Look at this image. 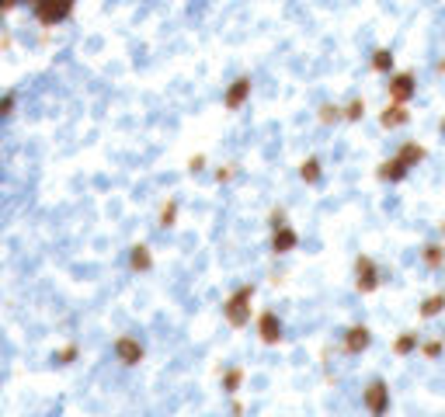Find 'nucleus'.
<instances>
[{
  "instance_id": "obj_4",
  "label": "nucleus",
  "mask_w": 445,
  "mask_h": 417,
  "mask_svg": "<svg viewBox=\"0 0 445 417\" xmlns=\"http://www.w3.org/2000/svg\"><path fill=\"white\" fill-rule=\"evenodd\" d=\"M386 91H389V104H407L418 91V80H414V73H393Z\"/></svg>"
},
{
  "instance_id": "obj_18",
  "label": "nucleus",
  "mask_w": 445,
  "mask_h": 417,
  "mask_svg": "<svg viewBox=\"0 0 445 417\" xmlns=\"http://www.w3.org/2000/svg\"><path fill=\"white\" fill-rule=\"evenodd\" d=\"M369 63H372L376 73H389V70H393V52H389V49H376Z\"/></svg>"
},
{
  "instance_id": "obj_9",
  "label": "nucleus",
  "mask_w": 445,
  "mask_h": 417,
  "mask_svg": "<svg viewBox=\"0 0 445 417\" xmlns=\"http://www.w3.org/2000/svg\"><path fill=\"white\" fill-rule=\"evenodd\" d=\"M115 355H119L122 365H136V361L143 358V344H139L136 337H119V341H115Z\"/></svg>"
},
{
  "instance_id": "obj_19",
  "label": "nucleus",
  "mask_w": 445,
  "mask_h": 417,
  "mask_svg": "<svg viewBox=\"0 0 445 417\" xmlns=\"http://www.w3.org/2000/svg\"><path fill=\"white\" fill-rule=\"evenodd\" d=\"M299 174H303V181H306V184H317V181H320V174H323V167H320L317 156H310V160L303 164V171H299Z\"/></svg>"
},
{
  "instance_id": "obj_14",
  "label": "nucleus",
  "mask_w": 445,
  "mask_h": 417,
  "mask_svg": "<svg viewBox=\"0 0 445 417\" xmlns=\"http://www.w3.org/2000/svg\"><path fill=\"white\" fill-rule=\"evenodd\" d=\"M296 240H299V237H296V230H289V226H278V230H275V240H271V250H275V254H289V250L296 247Z\"/></svg>"
},
{
  "instance_id": "obj_12",
  "label": "nucleus",
  "mask_w": 445,
  "mask_h": 417,
  "mask_svg": "<svg viewBox=\"0 0 445 417\" xmlns=\"http://www.w3.org/2000/svg\"><path fill=\"white\" fill-rule=\"evenodd\" d=\"M397 156H400L407 167H418V164L428 160V146H424V143H404V146L397 150Z\"/></svg>"
},
{
  "instance_id": "obj_15",
  "label": "nucleus",
  "mask_w": 445,
  "mask_h": 417,
  "mask_svg": "<svg viewBox=\"0 0 445 417\" xmlns=\"http://www.w3.org/2000/svg\"><path fill=\"white\" fill-rule=\"evenodd\" d=\"M421 348V337L414 334V331H404V334H397V341H393V355H411V351H418Z\"/></svg>"
},
{
  "instance_id": "obj_3",
  "label": "nucleus",
  "mask_w": 445,
  "mask_h": 417,
  "mask_svg": "<svg viewBox=\"0 0 445 417\" xmlns=\"http://www.w3.org/2000/svg\"><path fill=\"white\" fill-rule=\"evenodd\" d=\"M362 400H365V410H369L372 417H383V414L389 410V386H386L383 379H376V383L365 386Z\"/></svg>"
},
{
  "instance_id": "obj_21",
  "label": "nucleus",
  "mask_w": 445,
  "mask_h": 417,
  "mask_svg": "<svg viewBox=\"0 0 445 417\" xmlns=\"http://www.w3.org/2000/svg\"><path fill=\"white\" fill-rule=\"evenodd\" d=\"M442 351H445V341H435V337H431V341H421V355H424V358L435 361V358H442Z\"/></svg>"
},
{
  "instance_id": "obj_16",
  "label": "nucleus",
  "mask_w": 445,
  "mask_h": 417,
  "mask_svg": "<svg viewBox=\"0 0 445 417\" xmlns=\"http://www.w3.org/2000/svg\"><path fill=\"white\" fill-rule=\"evenodd\" d=\"M421 261H424L428 268H442L445 265V247L442 243H424L421 247Z\"/></svg>"
},
{
  "instance_id": "obj_7",
  "label": "nucleus",
  "mask_w": 445,
  "mask_h": 417,
  "mask_svg": "<svg viewBox=\"0 0 445 417\" xmlns=\"http://www.w3.org/2000/svg\"><path fill=\"white\" fill-rule=\"evenodd\" d=\"M369 344H372V334H369V327H352V331H345V341H341V348H345L348 355H362Z\"/></svg>"
},
{
  "instance_id": "obj_23",
  "label": "nucleus",
  "mask_w": 445,
  "mask_h": 417,
  "mask_svg": "<svg viewBox=\"0 0 445 417\" xmlns=\"http://www.w3.org/2000/svg\"><path fill=\"white\" fill-rule=\"evenodd\" d=\"M174 216H178V202H167V205L160 208V226H171Z\"/></svg>"
},
{
  "instance_id": "obj_10",
  "label": "nucleus",
  "mask_w": 445,
  "mask_h": 417,
  "mask_svg": "<svg viewBox=\"0 0 445 417\" xmlns=\"http://www.w3.org/2000/svg\"><path fill=\"white\" fill-rule=\"evenodd\" d=\"M247 94H251V80H247V77H240V80H233V84H230V91H227V97H223V104H227L230 112H237L240 104L247 101Z\"/></svg>"
},
{
  "instance_id": "obj_8",
  "label": "nucleus",
  "mask_w": 445,
  "mask_h": 417,
  "mask_svg": "<svg viewBox=\"0 0 445 417\" xmlns=\"http://www.w3.org/2000/svg\"><path fill=\"white\" fill-rule=\"evenodd\" d=\"M258 334H261V341L264 344H275L278 337H282V324H278V317H275V313H261V317H258Z\"/></svg>"
},
{
  "instance_id": "obj_24",
  "label": "nucleus",
  "mask_w": 445,
  "mask_h": 417,
  "mask_svg": "<svg viewBox=\"0 0 445 417\" xmlns=\"http://www.w3.org/2000/svg\"><path fill=\"white\" fill-rule=\"evenodd\" d=\"M320 119H323V122H338V119H345V115L334 108V104H323V108H320Z\"/></svg>"
},
{
  "instance_id": "obj_17",
  "label": "nucleus",
  "mask_w": 445,
  "mask_h": 417,
  "mask_svg": "<svg viewBox=\"0 0 445 417\" xmlns=\"http://www.w3.org/2000/svg\"><path fill=\"white\" fill-rule=\"evenodd\" d=\"M150 265H153L150 250H146V247H133V254H129V268H133V272H150Z\"/></svg>"
},
{
  "instance_id": "obj_1",
  "label": "nucleus",
  "mask_w": 445,
  "mask_h": 417,
  "mask_svg": "<svg viewBox=\"0 0 445 417\" xmlns=\"http://www.w3.org/2000/svg\"><path fill=\"white\" fill-rule=\"evenodd\" d=\"M251 296H254V289L251 285H244V289H237L230 299H227V320H230V327H244L247 320H251Z\"/></svg>"
},
{
  "instance_id": "obj_27",
  "label": "nucleus",
  "mask_w": 445,
  "mask_h": 417,
  "mask_svg": "<svg viewBox=\"0 0 445 417\" xmlns=\"http://www.w3.org/2000/svg\"><path fill=\"white\" fill-rule=\"evenodd\" d=\"M438 136H442V139H445V119H442V122H438Z\"/></svg>"
},
{
  "instance_id": "obj_22",
  "label": "nucleus",
  "mask_w": 445,
  "mask_h": 417,
  "mask_svg": "<svg viewBox=\"0 0 445 417\" xmlns=\"http://www.w3.org/2000/svg\"><path fill=\"white\" fill-rule=\"evenodd\" d=\"M240 383H244V372H240V369H227V376H223V390L233 393Z\"/></svg>"
},
{
  "instance_id": "obj_2",
  "label": "nucleus",
  "mask_w": 445,
  "mask_h": 417,
  "mask_svg": "<svg viewBox=\"0 0 445 417\" xmlns=\"http://www.w3.org/2000/svg\"><path fill=\"white\" fill-rule=\"evenodd\" d=\"M379 282H383V275H379V265L369 257V254H362L358 261H355V285H358V292H376L379 289Z\"/></svg>"
},
{
  "instance_id": "obj_5",
  "label": "nucleus",
  "mask_w": 445,
  "mask_h": 417,
  "mask_svg": "<svg viewBox=\"0 0 445 417\" xmlns=\"http://www.w3.org/2000/svg\"><path fill=\"white\" fill-rule=\"evenodd\" d=\"M38 4V18L45 25H56V21H63L70 11H73V0H35Z\"/></svg>"
},
{
  "instance_id": "obj_25",
  "label": "nucleus",
  "mask_w": 445,
  "mask_h": 417,
  "mask_svg": "<svg viewBox=\"0 0 445 417\" xmlns=\"http://www.w3.org/2000/svg\"><path fill=\"white\" fill-rule=\"evenodd\" d=\"M70 358H77V348H67V351H60V365H67Z\"/></svg>"
},
{
  "instance_id": "obj_20",
  "label": "nucleus",
  "mask_w": 445,
  "mask_h": 417,
  "mask_svg": "<svg viewBox=\"0 0 445 417\" xmlns=\"http://www.w3.org/2000/svg\"><path fill=\"white\" fill-rule=\"evenodd\" d=\"M341 115H345V119H348V122H358V119H362V115H365V104H362V97H355V101H348V104H345V112H341Z\"/></svg>"
},
{
  "instance_id": "obj_26",
  "label": "nucleus",
  "mask_w": 445,
  "mask_h": 417,
  "mask_svg": "<svg viewBox=\"0 0 445 417\" xmlns=\"http://www.w3.org/2000/svg\"><path fill=\"white\" fill-rule=\"evenodd\" d=\"M435 73H438V77H442V73H445V56H442V60H438V63H435Z\"/></svg>"
},
{
  "instance_id": "obj_28",
  "label": "nucleus",
  "mask_w": 445,
  "mask_h": 417,
  "mask_svg": "<svg viewBox=\"0 0 445 417\" xmlns=\"http://www.w3.org/2000/svg\"><path fill=\"white\" fill-rule=\"evenodd\" d=\"M442 237H445V223H442Z\"/></svg>"
},
{
  "instance_id": "obj_13",
  "label": "nucleus",
  "mask_w": 445,
  "mask_h": 417,
  "mask_svg": "<svg viewBox=\"0 0 445 417\" xmlns=\"http://www.w3.org/2000/svg\"><path fill=\"white\" fill-rule=\"evenodd\" d=\"M418 313H421V320H431V317H442V313H445V292H435V296H424V299H421V306H418Z\"/></svg>"
},
{
  "instance_id": "obj_11",
  "label": "nucleus",
  "mask_w": 445,
  "mask_h": 417,
  "mask_svg": "<svg viewBox=\"0 0 445 417\" xmlns=\"http://www.w3.org/2000/svg\"><path fill=\"white\" fill-rule=\"evenodd\" d=\"M407 171H411V167L400 160V156H393V160H386L376 174H379V181H386V184H397V181H404V178H407Z\"/></svg>"
},
{
  "instance_id": "obj_6",
  "label": "nucleus",
  "mask_w": 445,
  "mask_h": 417,
  "mask_svg": "<svg viewBox=\"0 0 445 417\" xmlns=\"http://www.w3.org/2000/svg\"><path fill=\"white\" fill-rule=\"evenodd\" d=\"M407 122H411L407 104H389V108L379 112V126H383V129H404Z\"/></svg>"
}]
</instances>
